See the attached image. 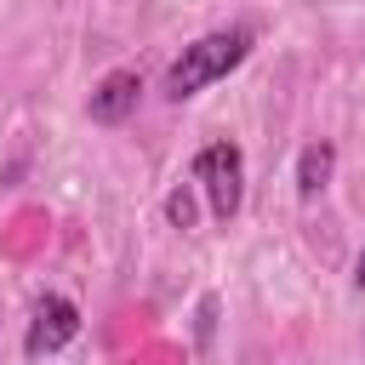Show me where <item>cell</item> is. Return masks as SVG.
<instances>
[{"mask_svg": "<svg viewBox=\"0 0 365 365\" xmlns=\"http://www.w3.org/2000/svg\"><path fill=\"white\" fill-rule=\"evenodd\" d=\"M245 51H251V29H217V34L194 40V46H182V57L165 68V97L182 103V97L205 91L211 80H222L228 68H240Z\"/></svg>", "mask_w": 365, "mask_h": 365, "instance_id": "6da1fadb", "label": "cell"}, {"mask_svg": "<svg viewBox=\"0 0 365 365\" xmlns=\"http://www.w3.org/2000/svg\"><path fill=\"white\" fill-rule=\"evenodd\" d=\"M194 182L205 188L211 217L228 222L240 211V200H245V160H240V148L234 143H205L200 160H194Z\"/></svg>", "mask_w": 365, "mask_h": 365, "instance_id": "7a4b0ae2", "label": "cell"}, {"mask_svg": "<svg viewBox=\"0 0 365 365\" xmlns=\"http://www.w3.org/2000/svg\"><path fill=\"white\" fill-rule=\"evenodd\" d=\"M80 336V308L68 302V297H57V291H46L40 302H34V319H29V336H23V354L29 359H46V354H57V348H68Z\"/></svg>", "mask_w": 365, "mask_h": 365, "instance_id": "3957f363", "label": "cell"}, {"mask_svg": "<svg viewBox=\"0 0 365 365\" xmlns=\"http://www.w3.org/2000/svg\"><path fill=\"white\" fill-rule=\"evenodd\" d=\"M137 97H143V80H137L131 68H114V74H103L97 91H91V120H97V125H120V120H131Z\"/></svg>", "mask_w": 365, "mask_h": 365, "instance_id": "277c9868", "label": "cell"}, {"mask_svg": "<svg viewBox=\"0 0 365 365\" xmlns=\"http://www.w3.org/2000/svg\"><path fill=\"white\" fill-rule=\"evenodd\" d=\"M331 165H336V148H331V143H308L302 160H297V194L314 200V194L331 182Z\"/></svg>", "mask_w": 365, "mask_h": 365, "instance_id": "5b68a950", "label": "cell"}, {"mask_svg": "<svg viewBox=\"0 0 365 365\" xmlns=\"http://www.w3.org/2000/svg\"><path fill=\"white\" fill-rule=\"evenodd\" d=\"M165 217H171V228H194V194L188 188H171L165 194Z\"/></svg>", "mask_w": 365, "mask_h": 365, "instance_id": "8992f818", "label": "cell"}, {"mask_svg": "<svg viewBox=\"0 0 365 365\" xmlns=\"http://www.w3.org/2000/svg\"><path fill=\"white\" fill-rule=\"evenodd\" d=\"M354 279H359V285H365V251H359V268H354Z\"/></svg>", "mask_w": 365, "mask_h": 365, "instance_id": "52a82bcc", "label": "cell"}]
</instances>
